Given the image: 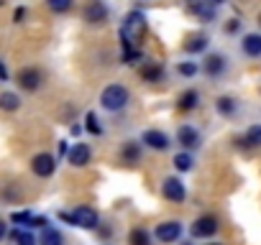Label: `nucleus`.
Listing matches in <instances>:
<instances>
[{
  "instance_id": "obj_1",
  "label": "nucleus",
  "mask_w": 261,
  "mask_h": 245,
  "mask_svg": "<svg viewBox=\"0 0 261 245\" xmlns=\"http://www.w3.org/2000/svg\"><path fill=\"white\" fill-rule=\"evenodd\" d=\"M146 34V16L139 11H130L120 26V41H123V51H134L139 49L141 39Z\"/></svg>"
},
{
  "instance_id": "obj_2",
  "label": "nucleus",
  "mask_w": 261,
  "mask_h": 245,
  "mask_svg": "<svg viewBox=\"0 0 261 245\" xmlns=\"http://www.w3.org/2000/svg\"><path fill=\"white\" fill-rule=\"evenodd\" d=\"M59 217H62L64 222L74 225V227H82V230H97V227H100V217H97V212H95L92 207H87V204L74 207L72 215H69V212H62Z\"/></svg>"
},
{
  "instance_id": "obj_3",
  "label": "nucleus",
  "mask_w": 261,
  "mask_h": 245,
  "mask_svg": "<svg viewBox=\"0 0 261 245\" xmlns=\"http://www.w3.org/2000/svg\"><path fill=\"white\" fill-rule=\"evenodd\" d=\"M128 100H130V95H128V89H125L123 84H110V87H105L102 95H100V105H102L105 110H110V112L123 110V107L128 105Z\"/></svg>"
},
{
  "instance_id": "obj_4",
  "label": "nucleus",
  "mask_w": 261,
  "mask_h": 245,
  "mask_svg": "<svg viewBox=\"0 0 261 245\" xmlns=\"http://www.w3.org/2000/svg\"><path fill=\"white\" fill-rule=\"evenodd\" d=\"M31 171H34L36 176L46 179V176H51V174L57 171V159H54L51 154H39V156H34V161H31Z\"/></svg>"
},
{
  "instance_id": "obj_5",
  "label": "nucleus",
  "mask_w": 261,
  "mask_h": 245,
  "mask_svg": "<svg viewBox=\"0 0 261 245\" xmlns=\"http://www.w3.org/2000/svg\"><path fill=\"white\" fill-rule=\"evenodd\" d=\"M162 192H164V197H167L169 202H174V204H182V202H185V197H187V189H185V184H182L177 176L164 179Z\"/></svg>"
},
{
  "instance_id": "obj_6",
  "label": "nucleus",
  "mask_w": 261,
  "mask_h": 245,
  "mask_svg": "<svg viewBox=\"0 0 261 245\" xmlns=\"http://www.w3.org/2000/svg\"><path fill=\"white\" fill-rule=\"evenodd\" d=\"M187 11L192 16H197L200 21L210 23L215 21V8H213V0H187Z\"/></svg>"
},
{
  "instance_id": "obj_7",
  "label": "nucleus",
  "mask_w": 261,
  "mask_h": 245,
  "mask_svg": "<svg viewBox=\"0 0 261 245\" xmlns=\"http://www.w3.org/2000/svg\"><path fill=\"white\" fill-rule=\"evenodd\" d=\"M16 82L21 84V89H26V92H36V89L41 87V72H39V69H34V67L21 69V72H18V77H16Z\"/></svg>"
},
{
  "instance_id": "obj_8",
  "label": "nucleus",
  "mask_w": 261,
  "mask_h": 245,
  "mask_svg": "<svg viewBox=\"0 0 261 245\" xmlns=\"http://www.w3.org/2000/svg\"><path fill=\"white\" fill-rule=\"evenodd\" d=\"M218 220L213 217V215H205V217H197L195 220V225H192V235L195 237H210V235H215L218 232Z\"/></svg>"
},
{
  "instance_id": "obj_9",
  "label": "nucleus",
  "mask_w": 261,
  "mask_h": 245,
  "mask_svg": "<svg viewBox=\"0 0 261 245\" xmlns=\"http://www.w3.org/2000/svg\"><path fill=\"white\" fill-rule=\"evenodd\" d=\"M156 240L159 242H174V240H179V235H182V225L179 222H174V220H169V222H162V225H156Z\"/></svg>"
},
{
  "instance_id": "obj_10",
  "label": "nucleus",
  "mask_w": 261,
  "mask_h": 245,
  "mask_svg": "<svg viewBox=\"0 0 261 245\" xmlns=\"http://www.w3.org/2000/svg\"><path fill=\"white\" fill-rule=\"evenodd\" d=\"M69 164L72 166H87L90 164V156H92V151H90V146L87 143H74L72 148H69Z\"/></svg>"
},
{
  "instance_id": "obj_11",
  "label": "nucleus",
  "mask_w": 261,
  "mask_h": 245,
  "mask_svg": "<svg viewBox=\"0 0 261 245\" xmlns=\"http://www.w3.org/2000/svg\"><path fill=\"white\" fill-rule=\"evenodd\" d=\"M108 18V8L102 0H92V3L85 8V21L87 23H102Z\"/></svg>"
},
{
  "instance_id": "obj_12",
  "label": "nucleus",
  "mask_w": 261,
  "mask_h": 245,
  "mask_svg": "<svg viewBox=\"0 0 261 245\" xmlns=\"http://www.w3.org/2000/svg\"><path fill=\"white\" fill-rule=\"evenodd\" d=\"M141 143H146V146L154 148V151H167V148H169V138H167L162 131H146L144 138H141Z\"/></svg>"
},
{
  "instance_id": "obj_13",
  "label": "nucleus",
  "mask_w": 261,
  "mask_h": 245,
  "mask_svg": "<svg viewBox=\"0 0 261 245\" xmlns=\"http://www.w3.org/2000/svg\"><path fill=\"white\" fill-rule=\"evenodd\" d=\"M202 69H205V74H210V77L223 74V72H225V56H223V54H210V56L205 59Z\"/></svg>"
},
{
  "instance_id": "obj_14",
  "label": "nucleus",
  "mask_w": 261,
  "mask_h": 245,
  "mask_svg": "<svg viewBox=\"0 0 261 245\" xmlns=\"http://www.w3.org/2000/svg\"><path fill=\"white\" fill-rule=\"evenodd\" d=\"M177 138H179V146H185L187 151L200 146V136H197V131H195L192 126H182L179 133H177Z\"/></svg>"
},
{
  "instance_id": "obj_15",
  "label": "nucleus",
  "mask_w": 261,
  "mask_h": 245,
  "mask_svg": "<svg viewBox=\"0 0 261 245\" xmlns=\"http://www.w3.org/2000/svg\"><path fill=\"white\" fill-rule=\"evenodd\" d=\"M236 143L243 146V148H258V146H261V126H251V128L246 131V136L238 138Z\"/></svg>"
},
{
  "instance_id": "obj_16",
  "label": "nucleus",
  "mask_w": 261,
  "mask_h": 245,
  "mask_svg": "<svg viewBox=\"0 0 261 245\" xmlns=\"http://www.w3.org/2000/svg\"><path fill=\"white\" fill-rule=\"evenodd\" d=\"M241 46H243V51L248 56H261V36L258 34H246Z\"/></svg>"
},
{
  "instance_id": "obj_17",
  "label": "nucleus",
  "mask_w": 261,
  "mask_h": 245,
  "mask_svg": "<svg viewBox=\"0 0 261 245\" xmlns=\"http://www.w3.org/2000/svg\"><path fill=\"white\" fill-rule=\"evenodd\" d=\"M197 100H200V95H197L195 89H187L185 95H179V100H177L179 112H190V110H195V107H197Z\"/></svg>"
},
{
  "instance_id": "obj_18",
  "label": "nucleus",
  "mask_w": 261,
  "mask_h": 245,
  "mask_svg": "<svg viewBox=\"0 0 261 245\" xmlns=\"http://www.w3.org/2000/svg\"><path fill=\"white\" fill-rule=\"evenodd\" d=\"M120 156H123L125 164H139V159H141V148H139V143H136V141H128V143L123 146Z\"/></svg>"
},
{
  "instance_id": "obj_19",
  "label": "nucleus",
  "mask_w": 261,
  "mask_h": 245,
  "mask_svg": "<svg viewBox=\"0 0 261 245\" xmlns=\"http://www.w3.org/2000/svg\"><path fill=\"white\" fill-rule=\"evenodd\" d=\"M21 107V97L16 92H3L0 95V110H6V112H13Z\"/></svg>"
},
{
  "instance_id": "obj_20",
  "label": "nucleus",
  "mask_w": 261,
  "mask_h": 245,
  "mask_svg": "<svg viewBox=\"0 0 261 245\" xmlns=\"http://www.w3.org/2000/svg\"><path fill=\"white\" fill-rule=\"evenodd\" d=\"M207 49V36L197 34V36H190L187 44H185V51L187 54H197V51H205Z\"/></svg>"
},
{
  "instance_id": "obj_21",
  "label": "nucleus",
  "mask_w": 261,
  "mask_h": 245,
  "mask_svg": "<svg viewBox=\"0 0 261 245\" xmlns=\"http://www.w3.org/2000/svg\"><path fill=\"white\" fill-rule=\"evenodd\" d=\"M39 245H64V237H62L59 230H54V227H44Z\"/></svg>"
},
{
  "instance_id": "obj_22",
  "label": "nucleus",
  "mask_w": 261,
  "mask_h": 245,
  "mask_svg": "<svg viewBox=\"0 0 261 245\" xmlns=\"http://www.w3.org/2000/svg\"><path fill=\"white\" fill-rule=\"evenodd\" d=\"M215 107H218V112H220V115H233V112H236V100L223 95V97H218V100H215Z\"/></svg>"
},
{
  "instance_id": "obj_23",
  "label": "nucleus",
  "mask_w": 261,
  "mask_h": 245,
  "mask_svg": "<svg viewBox=\"0 0 261 245\" xmlns=\"http://www.w3.org/2000/svg\"><path fill=\"white\" fill-rule=\"evenodd\" d=\"M130 245H151V240H149V232L144 230V227H136V230H130Z\"/></svg>"
},
{
  "instance_id": "obj_24",
  "label": "nucleus",
  "mask_w": 261,
  "mask_h": 245,
  "mask_svg": "<svg viewBox=\"0 0 261 245\" xmlns=\"http://www.w3.org/2000/svg\"><path fill=\"white\" fill-rule=\"evenodd\" d=\"M141 77H144L146 82H159V79H162V67L146 64V67H141Z\"/></svg>"
},
{
  "instance_id": "obj_25",
  "label": "nucleus",
  "mask_w": 261,
  "mask_h": 245,
  "mask_svg": "<svg viewBox=\"0 0 261 245\" xmlns=\"http://www.w3.org/2000/svg\"><path fill=\"white\" fill-rule=\"evenodd\" d=\"M192 164H195V161H192L190 154H177V156H174V169H177V171H190Z\"/></svg>"
},
{
  "instance_id": "obj_26",
  "label": "nucleus",
  "mask_w": 261,
  "mask_h": 245,
  "mask_svg": "<svg viewBox=\"0 0 261 245\" xmlns=\"http://www.w3.org/2000/svg\"><path fill=\"white\" fill-rule=\"evenodd\" d=\"M11 237H13V242H16V245H36V240H34V235H31V232L13 230V232H11Z\"/></svg>"
},
{
  "instance_id": "obj_27",
  "label": "nucleus",
  "mask_w": 261,
  "mask_h": 245,
  "mask_svg": "<svg viewBox=\"0 0 261 245\" xmlns=\"http://www.w3.org/2000/svg\"><path fill=\"white\" fill-rule=\"evenodd\" d=\"M46 6L54 11V13H67L72 8V0H46Z\"/></svg>"
},
{
  "instance_id": "obj_28",
  "label": "nucleus",
  "mask_w": 261,
  "mask_h": 245,
  "mask_svg": "<svg viewBox=\"0 0 261 245\" xmlns=\"http://www.w3.org/2000/svg\"><path fill=\"white\" fill-rule=\"evenodd\" d=\"M87 131H90L92 136H100V133H102L100 120H97V115H95V112H87Z\"/></svg>"
},
{
  "instance_id": "obj_29",
  "label": "nucleus",
  "mask_w": 261,
  "mask_h": 245,
  "mask_svg": "<svg viewBox=\"0 0 261 245\" xmlns=\"http://www.w3.org/2000/svg\"><path fill=\"white\" fill-rule=\"evenodd\" d=\"M31 217H34V215H31L29 209H26V212H13V215H11V222H16V225H26V227H29Z\"/></svg>"
},
{
  "instance_id": "obj_30",
  "label": "nucleus",
  "mask_w": 261,
  "mask_h": 245,
  "mask_svg": "<svg viewBox=\"0 0 261 245\" xmlns=\"http://www.w3.org/2000/svg\"><path fill=\"white\" fill-rule=\"evenodd\" d=\"M197 64H192V62H185V64H179V74L182 77H192V74H197Z\"/></svg>"
},
{
  "instance_id": "obj_31",
  "label": "nucleus",
  "mask_w": 261,
  "mask_h": 245,
  "mask_svg": "<svg viewBox=\"0 0 261 245\" xmlns=\"http://www.w3.org/2000/svg\"><path fill=\"white\" fill-rule=\"evenodd\" d=\"M46 225H49V222H46V217H36V215H34V217H31V222H29V227H46Z\"/></svg>"
},
{
  "instance_id": "obj_32",
  "label": "nucleus",
  "mask_w": 261,
  "mask_h": 245,
  "mask_svg": "<svg viewBox=\"0 0 261 245\" xmlns=\"http://www.w3.org/2000/svg\"><path fill=\"white\" fill-rule=\"evenodd\" d=\"M23 16H26V11H23V8H18V11L13 13V21H16V23H21V21H23Z\"/></svg>"
},
{
  "instance_id": "obj_33",
  "label": "nucleus",
  "mask_w": 261,
  "mask_h": 245,
  "mask_svg": "<svg viewBox=\"0 0 261 245\" xmlns=\"http://www.w3.org/2000/svg\"><path fill=\"white\" fill-rule=\"evenodd\" d=\"M3 79H8V72H6V64L0 62V82H3Z\"/></svg>"
},
{
  "instance_id": "obj_34",
  "label": "nucleus",
  "mask_w": 261,
  "mask_h": 245,
  "mask_svg": "<svg viewBox=\"0 0 261 245\" xmlns=\"http://www.w3.org/2000/svg\"><path fill=\"white\" fill-rule=\"evenodd\" d=\"M6 232H8V225H6L3 220H0V240H3V237H6Z\"/></svg>"
},
{
  "instance_id": "obj_35",
  "label": "nucleus",
  "mask_w": 261,
  "mask_h": 245,
  "mask_svg": "<svg viewBox=\"0 0 261 245\" xmlns=\"http://www.w3.org/2000/svg\"><path fill=\"white\" fill-rule=\"evenodd\" d=\"M228 31H230V34L238 31V21H230V23H228Z\"/></svg>"
},
{
  "instance_id": "obj_36",
  "label": "nucleus",
  "mask_w": 261,
  "mask_h": 245,
  "mask_svg": "<svg viewBox=\"0 0 261 245\" xmlns=\"http://www.w3.org/2000/svg\"><path fill=\"white\" fill-rule=\"evenodd\" d=\"M207 245H220V242H207Z\"/></svg>"
},
{
  "instance_id": "obj_37",
  "label": "nucleus",
  "mask_w": 261,
  "mask_h": 245,
  "mask_svg": "<svg viewBox=\"0 0 261 245\" xmlns=\"http://www.w3.org/2000/svg\"><path fill=\"white\" fill-rule=\"evenodd\" d=\"M213 3H223V0H213Z\"/></svg>"
},
{
  "instance_id": "obj_38",
  "label": "nucleus",
  "mask_w": 261,
  "mask_h": 245,
  "mask_svg": "<svg viewBox=\"0 0 261 245\" xmlns=\"http://www.w3.org/2000/svg\"><path fill=\"white\" fill-rule=\"evenodd\" d=\"M182 245H192V242H182Z\"/></svg>"
},
{
  "instance_id": "obj_39",
  "label": "nucleus",
  "mask_w": 261,
  "mask_h": 245,
  "mask_svg": "<svg viewBox=\"0 0 261 245\" xmlns=\"http://www.w3.org/2000/svg\"><path fill=\"white\" fill-rule=\"evenodd\" d=\"M0 6H3V0H0Z\"/></svg>"
},
{
  "instance_id": "obj_40",
  "label": "nucleus",
  "mask_w": 261,
  "mask_h": 245,
  "mask_svg": "<svg viewBox=\"0 0 261 245\" xmlns=\"http://www.w3.org/2000/svg\"><path fill=\"white\" fill-rule=\"evenodd\" d=\"M258 21H261V18H258Z\"/></svg>"
}]
</instances>
